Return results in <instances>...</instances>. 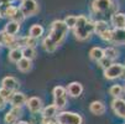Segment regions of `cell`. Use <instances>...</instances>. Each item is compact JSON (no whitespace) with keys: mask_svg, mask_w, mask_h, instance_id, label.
Here are the masks:
<instances>
[{"mask_svg":"<svg viewBox=\"0 0 125 124\" xmlns=\"http://www.w3.org/2000/svg\"><path fill=\"white\" fill-rule=\"evenodd\" d=\"M68 27L67 25L64 24L63 20H55L52 24H51V30H50V34L45 37L43 42H42V46L45 48V51L50 52H55L57 50L58 46L62 45V42L66 40V36L68 34Z\"/></svg>","mask_w":125,"mask_h":124,"instance_id":"cell-1","label":"cell"},{"mask_svg":"<svg viewBox=\"0 0 125 124\" xmlns=\"http://www.w3.org/2000/svg\"><path fill=\"white\" fill-rule=\"evenodd\" d=\"M74 37L78 41H85L94 34V21L89 20L85 15L77 16V23L73 27Z\"/></svg>","mask_w":125,"mask_h":124,"instance_id":"cell-2","label":"cell"},{"mask_svg":"<svg viewBox=\"0 0 125 124\" xmlns=\"http://www.w3.org/2000/svg\"><path fill=\"white\" fill-rule=\"evenodd\" d=\"M116 10V4L114 0H93L92 1V11L98 15L112 16Z\"/></svg>","mask_w":125,"mask_h":124,"instance_id":"cell-3","label":"cell"},{"mask_svg":"<svg viewBox=\"0 0 125 124\" xmlns=\"http://www.w3.org/2000/svg\"><path fill=\"white\" fill-rule=\"evenodd\" d=\"M56 122L58 124H83V118L78 113L62 111V112L57 113Z\"/></svg>","mask_w":125,"mask_h":124,"instance_id":"cell-4","label":"cell"},{"mask_svg":"<svg viewBox=\"0 0 125 124\" xmlns=\"http://www.w3.org/2000/svg\"><path fill=\"white\" fill-rule=\"evenodd\" d=\"M53 104L57 107V109H63L67 105V92L66 88L62 86H56L53 88Z\"/></svg>","mask_w":125,"mask_h":124,"instance_id":"cell-5","label":"cell"},{"mask_svg":"<svg viewBox=\"0 0 125 124\" xmlns=\"http://www.w3.org/2000/svg\"><path fill=\"white\" fill-rule=\"evenodd\" d=\"M19 10L22 12L25 17H30V16H33L35 14H37L40 8L36 0H21V5Z\"/></svg>","mask_w":125,"mask_h":124,"instance_id":"cell-6","label":"cell"},{"mask_svg":"<svg viewBox=\"0 0 125 124\" xmlns=\"http://www.w3.org/2000/svg\"><path fill=\"white\" fill-rule=\"evenodd\" d=\"M124 65L121 63H112L108 68L104 69V77L109 81H114L116 78H120L124 71Z\"/></svg>","mask_w":125,"mask_h":124,"instance_id":"cell-7","label":"cell"},{"mask_svg":"<svg viewBox=\"0 0 125 124\" xmlns=\"http://www.w3.org/2000/svg\"><path fill=\"white\" fill-rule=\"evenodd\" d=\"M22 115V108L21 107H12L4 117L5 124H16L19 118Z\"/></svg>","mask_w":125,"mask_h":124,"instance_id":"cell-8","label":"cell"},{"mask_svg":"<svg viewBox=\"0 0 125 124\" xmlns=\"http://www.w3.org/2000/svg\"><path fill=\"white\" fill-rule=\"evenodd\" d=\"M26 105L27 109L30 111V113L32 114H37L42 111V101L39 97H31L26 101Z\"/></svg>","mask_w":125,"mask_h":124,"instance_id":"cell-9","label":"cell"},{"mask_svg":"<svg viewBox=\"0 0 125 124\" xmlns=\"http://www.w3.org/2000/svg\"><path fill=\"white\" fill-rule=\"evenodd\" d=\"M112 109L116 117L124 118L125 117V99L123 98H114L112 102Z\"/></svg>","mask_w":125,"mask_h":124,"instance_id":"cell-10","label":"cell"},{"mask_svg":"<svg viewBox=\"0 0 125 124\" xmlns=\"http://www.w3.org/2000/svg\"><path fill=\"white\" fill-rule=\"evenodd\" d=\"M26 101H27V98H26L25 93L16 92V91L12 92L10 98H9V102L11 104V107H22L24 104H26Z\"/></svg>","mask_w":125,"mask_h":124,"instance_id":"cell-11","label":"cell"},{"mask_svg":"<svg viewBox=\"0 0 125 124\" xmlns=\"http://www.w3.org/2000/svg\"><path fill=\"white\" fill-rule=\"evenodd\" d=\"M66 92H67L68 96L73 97V98H77L83 93V86L79 82H71L66 88Z\"/></svg>","mask_w":125,"mask_h":124,"instance_id":"cell-12","label":"cell"},{"mask_svg":"<svg viewBox=\"0 0 125 124\" xmlns=\"http://www.w3.org/2000/svg\"><path fill=\"white\" fill-rule=\"evenodd\" d=\"M1 87L6 88V90H9L11 92H15L20 87V82L12 76H6L1 79Z\"/></svg>","mask_w":125,"mask_h":124,"instance_id":"cell-13","label":"cell"},{"mask_svg":"<svg viewBox=\"0 0 125 124\" xmlns=\"http://www.w3.org/2000/svg\"><path fill=\"white\" fill-rule=\"evenodd\" d=\"M110 42L114 45H125V30L124 29H114L112 30Z\"/></svg>","mask_w":125,"mask_h":124,"instance_id":"cell-14","label":"cell"},{"mask_svg":"<svg viewBox=\"0 0 125 124\" xmlns=\"http://www.w3.org/2000/svg\"><path fill=\"white\" fill-rule=\"evenodd\" d=\"M110 23L114 29H125V14L124 12H114L110 16Z\"/></svg>","mask_w":125,"mask_h":124,"instance_id":"cell-15","label":"cell"},{"mask_svg":"<svg viewBox=\"0 0 125 124\" xmlns=\"http://www.w3.org/2000/svg\"><path fill=\"white\" fill-rule=\"evenodd\" d=\"M89 111L94 115H103L105 113V105L100 101H94L89 105Z\"/></svg>","mask_w":125,"mask_h":124,"instance_id":"cell-16","label":"cell"},{"mask_svg":"<svg viewBox=\"0 0 125 124\" xmlns=\"http://www.w3.org/2000/svg\"><path fill=\"white\" fill-rule=\"evenodd\" d=\"M19 31H20V24L14 20H10L9 23H6L4 27V32L8 35H11V36H16L19 34Z\"/></svg>","mask_w":125,"mask_h":124,"instance_id":"cell-17","label":"cell"},{"mask_svg":"<svg viewBox=\"0 0 125 124\" xmlns=\"http://www.w3.org/2000/svg\"><path fill=\"white\" fill-rule=\"evenodd\" d=\"M43 31H45V29H43V26L42 25H40V24H33L31 27H30V30H29V36H31V37H33V39H40L42 35H43Z\"/></svg>","mask_w":125,"mask_h":124,"instance_id":"cell-18","label":"cell"},{"mask_svg":"<svg viewBox=\"0 0 125 124\" xmlns=\"http://www.w3.org/2000/svg\"><path fill=\"white\" fill-rule=\"evenodd\" d=\"M103 57H104V50H103L102 47L95 46V47H92L91 51H89V58H91L92 61L98 62V61L102 60Z\"/></svg>","mask_w":125,"mask_h":124,"instance_id":"cell-19","label":"cell"},{"mask_svg":"<svg viewBox=\"0 0 125 124\" xmlns=\"http://www.w3.org/2000/svg\"><path fill=\"white\" fill-rule=\"evenodd\" d=\"M16 67H17V69L20 71V72H29V71L32 68V61L31 60H29V58H25V57H22L19 62H16Z\"/></svg>","mask_w":125,"mask_h":124,"instance_id":"cell-20","label":"cell"},{"mask_svg":"<svg viewBox=\"0 0 125 124\" xmlns=\"http://www.w3.org/2000/svg\"><path fill=\"white\" fill-rule=\"evenodd\" d=\"M8 58L10 62L12 63H16V62H19L21 58H22V52H21V48L19 47H16V48H11L10 52H9V55H8Z\"/></svg>","mask_w":125,"mask_h":124,"instance_id":"cell-21","label":"cell"},{"mask_svg":"<svg viewBox=\"0 0 125 124\" xmlns=\"http://www.w3.org/2000/svg\"><path fill=\"white\" fill-rule=\"evenodd\" d=\"M58 113V109L55 104H50L42 109V118H55Z\"/></svg>","mask_w":125,"mask_h":124,"instance_id":"cell-22","label":"cell"},{"mask_svg":"<svg viewBox=\"0 0 125 124\" xmlns=\"http://www.w3.org/2000/svg\"><path fill=\"white\" fill-rule=\"evenodd\" d=\"M3 6H5V10L1 12V15L8 17V19H10V20H12V17L15 16V14H16L17 10H19V8H16L11 4H3Z\"/></svg>","mask_w":125,"mask_h":124,"instance_id":"cell-23","label":"cell"},{"mask_svg":"<svg viewBox=\"0 0 125 124\" xmlns=\"http://www.w3.org/2000/svg\"><path fill=\"white\" fill-rule=\"evenodd\" d=\"M109 94L114 98H121L124 94V87L121 84H114L109 88Z\"/></svg>","mask_w":125,"mask_h":124,"instance_id":"cell-24","label":"cell"},{"mask_svg":"<svg viewBox=\"0 0 125 124\" xmlns=\"http://www.w3.org/2000/svg\"><path fill=\"white\" fill-rule=\"evenodd\" d=\"M109 26H108V23L104 21V20H98V21H94V32L97 35H100L103 34L105 30H108Z\"/></svg>","mask_w":125,"mask_h":124,"instance_id":"cell-25","label":"cell"},{"mask_svg":"<svg viewBox=\"0 0 125 124\" xmlns=\"http://www.w3.org/2000/svg\"><path fill=\"white\" fill-rule=\"evenodd\" d=\"M21 52H22V57L25 58H29V60H33L35 57H36V50H35L33 47H22L21 48Z\"/></svg>","mask_w":125,"mask_h":124,"instance_id":"cell-26","label":"cell"},{"mask_svg":"<svg viewBox=\"0 0 125 124\" xmlns=\"http://www.w3.org/2000/svg\"><path fill=\"white\" fill-rule=\"evenodd\" d=\"M104 50V57L109 58V60H115L118 56H119V52L115 47H106V48H103Z\"/></svg>","mask_w":125,"mask_h":124,"instance_id":"cell-27","label":"cell"},{"mask_svg":"<svg viewBox=\"0 0 125 124\" xmlns=\"http://www.w3.org/2000/svg\"><path fill=\"white\" fill-rule=\"evenodd\" d=\"M63 21H64V24L67 25L68 29H73L76 26V23H77V16L76 15H67Z\"/></svg>","mask_w":125,"mask_h":124,"instance_id":"cell-28","label":"cell"},{"mask_svg":"<svg viewBox=\"0 0 125 124\" xmlns=\"http://www.w3.org/2000/svg\"><path fill=\"white\" fill-rule=\"evenodd\" d=\"M97 63H98V66H99L100 68L105 69V68H108V67L113 63V61H112V60H109V58H106V57H103V58H102V60H99Z\"/></svg>","mask_w":125,"mask_h":124,"instance_id":"cell-29","label":"cell"},{"mask_svg":"<svg viewBox=\"0 0 125 124\" xmlns=\"http://www.w3.org/2000/svg\"><path fill=\"white\" fill-rule=\"evenodd\" d=\"M99 37L103 40V41H106V42H110V39H112V30L108 29V30H105L103 34L99 35Z\"/></svg>","mask_w":125,"mask_h":124,"instance_id":"cell-30","label":"cell"},{"mask_svg":"<svg viewBox=\"0 0 125 124\" xmlns=\"http://www.w3.org/2000/svg\"><path fill=\"white\" fill-rule=\"evenodd\" d=\"M11 93H12L11 91L6 90V88H4V87H1V88H0V97H1L3 99H5L6 102L9 101V98H10Z\"/></svg>","mask_w":125,"mask_h":124,"instance_id":"cell-31","label":"cell"},{"mask_svg":"<svg viewBox=\"0 0 125 124\" xmlns=\"http://www.w3.org/2000/svg\"><path fill=\"white\" fill-rule=\"evenodd\" d=\"M37 45V39H33L31 36H26V41H25V47H33Z\"/></svg>","mask_w":125,"mask_h":124,"instance_id":"cell-32","label":"cell"},{"mask_svg":"<svg viewBox=\"0 0 125 124\" xmlns=\"http://www.w3.org/2000/svg\"><path fill=\"white\" fill-rule=\"evenodd\" d=\"M25 19H26V17L22 15V12H21L20 10H17V11H16V14H15V16L12 17V20H14V21H16V23H19V24H21Z\"/></svg>","mask_w":125,"mask_h":124,"instance_id":"cell-33","label":"cell"},{"mask_svg":"<svg viewBox=\"0 0 125 124\" xmlns=\"http://www.w3.org/2000/svg\"><path fill=\"white\" fill-rule=\"evenodd\" d=\"M5 107H6V101H5V99H3L1 97H0V111L5 109Z\"/></svg>","mask_w":125,"mask_h":124,"instance_id":"cell-34","label":"cell"},{"mask_svg":"<svg viewBox=\"0 0 125 124\" xmlns=\"http://www.w3.org/2000/svg\"><path fill=\"white\" fill-rule=\"evenodd\" d=\"M16 124H31V123H29L26 120H20V122H16Z\"/></svg>","mask_w":125,"mask_h":124,"instance_id":"cell-35","label":"cell"},{"mask_svg":"<svg viewBox=\"0 0 125 124\" xmlns=\"http://www.w3.org/2000/svg\"><path fill=\"white\" fill-rule=\"evenodd\" d=\"M4 1V4H10L11 1H14V0H3Z\"/></svg>","mask_w":125,"mask_h":124,"instance_id":"cell-36","label":"cell"},{"mask_svg":"<svg viewBox=\"0 0 125 124\" xmlns=\"http://www.w3.org/2000/svg\"><path fill=\"white\" fill-rule=\"evenodd\" d=\"M3 4H4V1H3V0H0V8L3 6Z\"/></svg>","mask_w":125,"mask_h":124,"instance_id":"cell-37","label":"cell"},{"mask_svg":"<svg viewBox=\"0 0 125 124\" xmlns=\"http://www.w3.org/2000/svg\"><path fill=\"white\" fill-rule=\"evenodd\" d=\"M1 17H3V15H1V11H0V19H1Z\"/></svg>","mask_w":125,"mask_h":124,"instance_id":"cell-38","label":"cell"},{"mask_svg":"<svg viewBox=\"0 0 125 124\" xmlns=\"http://www.w3.org/2000/svg\"><path fill=\"white\" fill-rule=\"evenodd\" d=\"M52 124H58V123H57V122H56V120H55V122H53V123H52Z\"/></svg>","mask_w":125,"mask_h":124,"instance_id":"cell-39","label":"cell"},{"mask_svg":"<svg viewBox=\"0 0 125 124\" xmlns=\"http://www.w3.org/2000/svg\"><path fill=\"white\" fill-rule=\"evenodd\" d=\"M124 92H125V86H124Z\"/></svg>","mask_w":125,"mask_h":124,"instance_id":"cell-40","label":"cell"},{"mask_svg":"<svg viewBox=\"0 0 125 124\" xmlns=\"http://www.w3.org/2000/svg\"><path fill=\"white\" fill-rule=\"evenodd\" d=\"M0 47H1V45H0Z\"/></svg>","mask_w":125,"mask_h":124,"instance_id":"cell-41","label":"cell"},{"mask_svg":"<svg viewBox=\"0 0 125 124\" xmlns=\"http://www.w3.org/2000/svg\"><path fill=\"white\" fill-rule=\"evenodd\" d=\"M124 119H125V117H124Z\"/></svg>","mask_w":125,"mask_h":124,"instance_id":"cell-42","label":"cell"},{"mask_svg":"<svg viewBox=\"0 0 125 124\" xmlns=\"http://www.w3.org/2000/svg\"><path fill=\"white\" fill-rule=\"evenodd\" d=\"M124 30H125V29H124Z\"/></svg>","mask_w":125,"mask_h":124,"instance_id":"cell-43","label":"cell"}]
</instances>
